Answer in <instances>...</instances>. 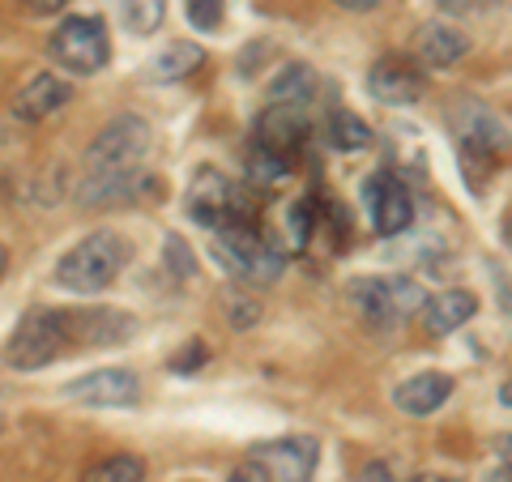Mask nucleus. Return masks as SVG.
Listing matches in <instances>:
<instances>
[{"label": "nucleus", "instance_id": "14", "mask_svg": "<svg viewBox=\"0 0 512 482\" xmlns=\"http://www.w3.org/2000/svg\"><path fill=\"white\" fill-rule=\"evenodd\" d=\"M158 192V184L146 171L137 167H120V171H99L82 180V205H116V201H137Z\"/></svg>", "mask_w": 512, "mask_h": 482}, {"label": "nucleus", "instance_id": "10", "mask_svg": "<svg viewBox=\"0 0 512 482\" xmlns=\"http://www.w3.org/2000/svg\"><path fill=\"white\" fill-rule=\"evenodd\" d=\"M64 393L73 401H86V406H137L141 397V384L133 372H124V367H103V372H90L82 380H69L64 384Z\"/></svg>", "mask_w": 512, "mask_h": 482}, {"label": "nucleus", "instance_id": "13", "mask_svg": "<svg viewBox=\"0 0 512 482\" xmlns=\"http://www.w3.org/2000/svg\"><path fill=\"white\" fill-rule=\"evenodd\" d=\"M64 320H69V342L82 346H116L137 333V320L116 308H77L64 312Z\"/></svg>", "mask_w": 512, "mask_h": 482}, {"label": "nucleus", "instance_id": "36", "mask_svg": "<svg viewBox=\"0 0 512 482\" xmlns=\"http://www.w3.org/2000/svg\"><path fill=\"white\" fill-rule=\"evenodd\" d=\"M414 482H461V478H444V474H427V478H414Z\"/></svg>", "mask_w": 512, "mask_h": 482}, {"label": "nucleus", "instance_id": "24", "mask_svg": "<svg viewBox=\"0 0 512 482\" xmlns=\"http://www.w3.org/2000/svg\"><path fill=\"white\" fill-rule=\"evenodd\" d=\"M248 180L256 188H278L286 180V154H278V150H269V146L256 141V146L248 150Z\"/></svg>", "mask_w": 512, "mask_h": 482}, {"label": "nucleus", "instance_id": "30", "mask_svg": "<svg viewBox=\"0 0 512 482\" xmlns=\"http://www.w3.org/2000/svg\"><path fill=\"white\" fill-rule=\"evenodd\" d=\"M167 261L175 269V278H188V273H192V252H184L180 239H167Z\"/></svg>", "mask_w": 512, "mask_h": 482}, {"label": "nucleus", "instance_id": "19", "mask_svg": "<svg viewBox=\"0 0 512 482\" xmlns=\"http://www.w3.org/2000/svg\"><path fill=\"white\" fill-rule=\"evenodd\" d=\"M466 35H461L457 26H444V22H427L419 30V52L423 60L431 64V69H448V64H457L461 56H466Z\"/></svg>", "mask_w": 512, "mask_h": 482}, {"label": "nucleus", "instance_id": "16", "mask_svg": "<svg viewBox=\"0 0 512 482\" xmlns=\"http://www.w3.org/2000/svg\"><path fill=\"white\" fill-rule=\"evenodd\" d=\"M367 90H372L376 103H393V107H410L423 99L427 82L414 69H406L402 60H380L372 73H367Z\"/></svg>", "mask_w": 512, "mask_h": 482}, {"label": "nucleus", "instance_id": "17", "mask_svg": "<svg viewBox=\"0 0 512 482\" xmlns=\"http://www.w3.org/2000/svg\"><path fill=\"white\" fill-rule=\"evenodd\" d=\"M448 393H453V376H444V372H419V376H410V380L397 384L393 401H397V410H406V414H414V419H423V414L444 406Z\"/></svg>", "mask_w": 512, "mask_h": 482}, {"label": "nucleus", "instance_id": "3", "mask_svg": "<svg viewBox=\"0 0 512 482\" xmlns=\"http://www.w3.org/2000/svg\"><path fill=\"white\" fill-rule=\"evenodd\" d=\"M64 346H69V320H64V312L60 308H30L9 337L5 359H9V367H18V372H39V367L56 363L64 355Z\"/></svg>", "mask_w": 512, "mask_h": 482}, {"label": "nucleus", "instance_id": "31", "mask_svg": "<svg viewBox=\"0 0 512 482\" xmlns=\"http://www.w3.org/2000/svg\"><path fill=\"white\" fill-rule=\"evenodd\" d=\"M227 482H274V478H269V470H265L261 461H252V457H248L244 465H235Z\"/></svg>", "mask_w": 512, "mask_h": 482}, {"label": "nucleus", "instance_id": "28", "mask_svg": "<svg viewBox=\"0 0 512 482\" xmlns=\"http://www.w3.org/2000/svg\"><path fill=\"white\" fill-rule=\"evenodd\" d=\"M227 303H231V320H235L239 329H248V325H256V320H261V308H256L252 299H244V295H231Z\"/></svg>", "mask_w": 512, "mask_h": 482}, {"label": "nucleus", "instance_id": "34", "mask_svg": "<svg viewBox=\"0 0 512 482\" xmlns=\"http://www.w3.org/2000/svg\"><path fill=\"white\" fill-rule=\"evenodd\" d=\"M495 457H500V461L508 465V470H512V436H504L500 444H495Z\"/></svg>", "mask_w": 512, "mask_h": 482}, {"label": "nucleus", "instance_id": "1", "mask_svg": "<svg viewBox=\"0 0 512 482\" xmlns=\"http://www.w3.org/2000/svg\"><path fill=\"white\" fill-rule=\"evenodd\" d=\"M128 265V244L116 231H94L86 239L60 256L56 265V282L73 295H99L111 282L120 278V269Z\"/></svg>", "mask_w": 512, "mask_h": 482}, {"label": "nucleus", "instance_id": "11", "mask_svg": "<svg viewBox=\"0 0 512 482\" xmlns=\"http://www.w3.org/2000/svg\"><path fill=\"white\" fill-rule=\"evenodd\" d=\"M363 201H367V214H372L380 235H402L414 218L410 192L397 184L393 175H372V180L363 184Z\"/></svg>", "mask_w": 512, "mask_h": 482}, {"label": "nucleus", "instance_id": "9", "mask_svg": "<svg viewBox=\"0 0 512 482\" xmlns=\"http://www.w3.org/2000/svg\"><path fill=\"white\" fill-rule=\"evenodd\" d=\"M248 457L261 461L274 482H308L312 470H316V461H320V444L312 436H291V440L256 444Z\"/></svg>", "mask_w": 512, "mask_h": 482}, {"label": "nucleus", "instance_id": "25", "mask_svg": "<svg viewBox=\"0 0 512 482\" xmlns=\"http://www.w3.org/2000/svg\"><path fill=\"white\" fill-rule=\"evenodd\" d=\"M163 13H167V0H124V26L133 35H154L163 26Z\"/></svg>", "mask_w": 512, "mask_h": 482}, {"label": "nucleus", "instance_id": "15", "mask_svg": "<svg viewBox=\"0 0 512 482\" xmlns=\"http://www.w3.org/2000/svg\"><path fill=\"white\" fill-rule=\"evenodd\" d=\"M69 103H73V86L64 82V77H56V73H39L18 90V99H13V116L26 120V124H39V120H52L56 111H64Z\"/></svg>", "mask_w": 512, "mask_h": 482}, {"label": "nucleus", "instance_id": "37", "mask_svg": "<svg viewBox=\"0 0 512 482\" xmlns=\"http://www.w3.org/2000/svg\"><path fill=\"white\" fill-rule=\"evenodd\" d=\"M500 401H504V406H512V380H508L504 389H500Z\"/></svg>", "mask_w": 512, "mask_h": 482}, {"label": "nucleus", "instance_id": "21", "mask_svg": "<svg viewBox=\"0 0 512 482\" xmlns=\"http://www.w3.org/2000/svg\"><path fill=\"white\" fill-rule=\"evenodd\" d=\"M316 99V73L308 64H286L269 86V103H312Z\"/></svg>", "mask_w": 512, "mask_h": 482}, {"label": "nucleus", "instance_id": "20", "mask_svg": "<svg viewBox=\"0 0 512 482\" xmlns=\"http://www.w3.org/2000/svg\"><path fill=\"white\" fill-rule=\"evenodd\" d=\"M201 64H205V52L197 43H171L150 60V77L154 82H180V77L197 73Z\"/></svg>", "mask_w": 512, "mask_h": 482}, {"label": "nucleus", "instance_id": "12", "mask_svg": "<svg viewBox=\"0 0 512 482\" xmlns=\"http://www.w3.org/2000/svg\"><path fill=\"white\" fill-rule=\"evenodd\" d=\"M312 103H269L256 120V141L278 154H291L312 128Z\"/></svg>", "mask_w": 512, "mask_h": 482}, {"label": "nucleus", "instance_id": "22", "mask_svg": "<svg viewBox=\"0 0 512 482\" xmlns=\"http://www.w3.org/2000/svg\"><path fill=\"white\" fill-rule=\"evenodd\" d=\"M325 137H329V146L342 150V154H355V150L372 146V128H367L359 116H350V111H333Z\"/></svg>", "mask_w": 512, "mask_h": 482}, {"label": "nucleus", "instance_id": "4", "mask_svg": "<svg viewBox=\"0 0 512 482\" xmlns=\"http://www.w3.org/2000/svg\"><path fill=\"white\" fill-rule=\"evenodd\" d=\"M47 52L60 69H69L77 77H90L99 73L107 64V26L99 18H86V13H77V18H64L56 30H52V43H47Z\"/></svg>", "mask_w": 512, "mask_h": 482}, {"label": "nucleus", "instance_id": "8", "mask_svg": "<svg viewBox=\"0 0 512 482\" xmlns=\"http://www.w3.org/2000/svg\"><path fill=\"white\" fill-rule=\"evenodd\" d=\"M448 120H453V133H457L461 150H466L470 158H495V154H504L512 146L508 128L495 120V111H487L478 99H461Z\"/></svg>", "mask_w": 512, "mask_h": 482}, {"label": "nucleus", "instance_id": "18", "mask_svg": "<svg viewBox=\"0 0 512 482\" xmlns=\"http://www.w3.org/2000/svg\"><path fill=\"white\" fill-rule=\"evenodd\" d=\"M474 312H478V299H474L470 291H444V295H436V299H427L423 320H427V333L444 337V333H453V329L466 325Z\"/></svg>", "mask_w": 512, "mask_h": 482}, {"label": "nucleus", "instance_id": "5", "mask_svg": "<svg viewBox=\"0 0 512 482\" xmlns=\"http://www.w3.org/2000/svg\"><path fill=\"white\" fill-rule=\"evenodd\" d=\"M350 303L372 325H402V320L427 308V295L410 278H363L350 286Z\"/></svg>", "mask_w": 512, "mask_h": 482}, {"label": "nucleus", "instance_id": "35", "mask_svg": "<svg viewBox=\"0 0 512 482\" xmlns=\"http://www.w3.org/2000/svg\"><path fill=\"white\" fill-rule=\"evenodd\" d=\"M338 5H342V9H363V13H367V9H376L380 0H338Z\"/></svg>", "mask_w": 512, "mask_h": 482}, {"label": "nucleus", "instance_id": "40", "mask_svg": "<svg viewBox=\"0 0 512 482\" xmlns=\"http://www.w3.org/2000/svg\"><path fill=\"white\" fill-rule=\"evenodd\" d=\"M0 431H5V419H0Z\"/></svg>", "mask_w": 512, "mask_h": 482}, {"label": "nucleus", "instance_id": "39", "mask_svg": "<svg viewBox=\"0 0 512 482\" xmlns=\"http://www.w3.org/2000/svg\"><path fill=\"white\" fill-rule=\"evenodd\" d=\"M504 239H508V248H512V222H508V227H504Z\"/></svg>", "mask_w": 512, "mask_h": 482}, {"label": "nucleus", "instance_id": "26", "mask_svg": "<svg viewBox=\"0 0 512 482\" xmlns=\"http://www.w3.org/2000/svg\"><path fill=\"white\" fill-rule=\"evenodd\" d=\"M286 248L291 252H303L308 248V235H312V210H308V201H295L291 210H286Z\"/></svg>", "mask_w": 512, "mask_h": 482}, {"label": "nucleus", "instance_id": "6", "mask_svg": "<svg viewBox=\"0 0 512 482\" xmlns=\"http://www.w3.org/2000/svg\"><path fill=\"white\" fill-rule=\"evenodd\" d=\"M188 214L210 231H222V227H231V222H252L248 205H244V192H239L218 167H201L197 175H192Z\"/></svg>", "mask_w": 512, "mask_h": 482}, {"label": "nucleus", "instance_id": "23", "mask_svg": "<svg viewBox=\"0 0 512 482\" xmlns=\"http://www.w3.org/2000/svg\"><path fill=\"white\" fill-rule=\"evenodd\" d=\"M141 478H146V461L133 457V453L103 457L82 474V482H141Z\"/></svg>", "mask_w": 512, "mask_h": 482}, {"label": "nucleus", "instance_id": "29", "mask_svg": "<svg viewBox=\"0 0 512 482\" xmlns=\"http://www.w3.org/2000/svg\"><path fill=\"white\" fill-rule=\"evenodd\" d=\"M205 363V346L201 342H192V346H184L180 350V355H175L171 359V367H175V372H197V367Z\"/></svg>", "mask_w": 512, "mask_h": 482}, {"label": "nucleus", "instance_id": "32", "mask_svg": "<svg viewBox=\"0 0 512 482\" xmlns=\"http://www.w3.org/2000/svg\"><path fill=\"white\" fill-rule=\"evenodd\" d=\"M359 482H397L393 461H367L359 470Z\"/></svg>", "mask_w": 512, "mask_h": 482}, {"label": "nucleus", "instance_id": "7", "mask_svg": "<svg viewBox=\"0 0 512 482\" xmlns=\"http://www.w3.org/2000/svg\"><path fill=\"white\" fill-rule=\"evenodd\" d=\"M150 150V124L141 116H120L111 120L86 150V175L99 171H120V167H137Z\"/></svg>", "mask_w": 512, "mask_h": 482}, {"label": "nucleus", "instance_id": "38", "mask_svg": "<svg viewBox=\"0 0 512 482\" xmlns=\"http://www.w3.org/2000/svg\"><path fill=\"white\" fill-rule=\"evenodd\" d=\"M5 265H9V252H5V244H0V273H5Z\"/></svg>", "mask_w": 512, "mask_h": 482}, {"label": "nucleus", "instance_id": "2", "mask_svg": "<svg viewBox=\"0 0 512 482\" xmlns=\"http://www.w3.org/2000/svg\"><path fill=\"white\" fill-rule=\"evenodd\" d=\"M214 256L227 273H235L239 282H252V286H274L278 273H282V252L269 244L252 222H231V227H222L214 239Z\"/></svg>", "mask_w": 512, "mask_h": 482}, {"label": "nucleus", "instance_id": "33", "mask_svg": "<svg viewBox=\"0 0 512 482\" xmlns=\"http://www.w3.org/2000/svg\"><path fill=\"white\" fill-rule=\"evenodd\" d=\"M22 5L30 9V13H39V18H52V13H60L69 0H22Z\"/></svg>", "mask_w": 512, "mask_h": 482}, {"label": "nucleus", "instance_id": "27", "mask_svg": "<svg viewBox=\"0 0 512 482\" xmlns=\"http://www.w3.org/2000/svg\"><path fill=\"white\" fill-rule=\"evenodd\" d=\"M188 22L197 30H214L222 22V0H188Z\"/></svg>", "mask_w": 512, "mask_h": 482}]
</instances>
